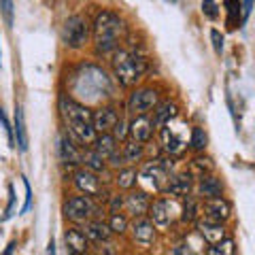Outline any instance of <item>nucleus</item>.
Segmentation results:
<instances>
[{"label": "nucleus", "instance_id": "obj_37", "mask_svg": "<svg viewBox=\"0 0 255 255\" xmlns=\"http://www.w3.org/2000/svg\"><path fill=\"white\" fill-rule=\"evenodd\" d=\"M211 41H213V49L217 55L223 53V34L219 30H211Z\"/></svg>", "mask_w": 255, "mask_h": 255}, {"label": "nucleus", "instance_id": "obj_47", "mask_svg": "<svg viewBox=\"0 0 255 255\" xmlns=\"http://www.w3.org/2000/svg\"><path fill=\"white\" fill-rule=\"evenodd\" d=\"M166 2H170V4H177V2H179V0H166Z\"/></svg>", "mask_w": 255, "mask_h": 255}, {"label": "nucleus", "instance_id": "obj_6", "mask_svg": "<svg viewBox=\"0 0 255 255\" xmlns=\"http://www.w3.org/2000/svg\"><path fill=\"white\" fill-rule=\"evenodd\" d=\"M62 38L66 47L70 49H81L90 38V21L83 15H73L64 21V30H62Z\"/></svg>", "mask_w": 255, "mask_h": 255}, {"label": "nucleus", "instance_id": "obj_45", "mask_svg": "<svg viewBox=\"0 0 255 255\" xmlns=\"http://www.w3.org/2000/svg\"><path fill=\"white\" fill-rule=\"evenodd\" d=\"M170 253H194V249H189L187 245H179L174 249H170Z\"/></svg>", "mask_w": 255, "mask_h": 255}, {"label": "nucleus", "instance_id": "obj_35", "mask_svg": "<svg viewBox=\"0 0 255 255\" xmlns=\"http://www.w3.org/2000/svg\"><path fill=\"white\" fill-rule=\"evenodd\" d=\"M0 11H2L6 26H13V0H0Z\"/></svg>", "mask_w": 255, "mask_h": 255}, {"label": "nucleus", "instance_id": "obj_4", "mask_svg": "<svg viewBox=\"0 0 255 255\" xmlns=\"http://www.w3.org/2000/svg\"><path fill=\"white\" fill-rule=\"evenodd\" d=\"M147 70H149V64L140 55L124 51V49L113 51V73L122 87H134L147 75Z\"/></svg>", "mask_w": 255, "mask_h": 255}, {"label": "nucleus", "instance_id": "obj_27", "mask_svg": "<svg viewBox=\"0 0 255 255\" xmlns=\"http://www.w3.org/2000/svg\"><path fill=\"white\" fill-rule=\"evenodd\" d=\"M124 159H126V164H134V162H140V157H142V142L138 140H130V142H126L124 145Z\"/></svg>", "mask_w": 255, "mask_h": 255}, {"label": "nucleus", "instance_id": "obj_41", "mask_svg": "<svg viewBox=\"0 0 255 255\" xmlns=\"http://www.w3.org/2000/svg\"><path fill=\"white\" fill-rule=\"evenodd\" d=\"M0 126L4 128V132H6V138H9V142H13V128L9 126V119H6L4 115V111L0 109Z\"/></svg>", "mask_w": 255, "mask_h": 255}, {"label": "nucleus", "instance_id": "obj_5", "mask_svg": "<svg viewBox=\"0 0 255 255\" xmlns=\"http://www.w3.org/2000/svg\"><path fill=\"white\" fill-rule=\"evenodd\" d=\"M64 215L73 223H85L90 219H96L100 215L98 204L92 200V196H73L64 204Z\"/></svg>", "mask_w": 255, "mask_h": 255}, {"label": "nucleus", "instance_id": "obj_18", "mask_svg": "<svg viewBox=\"0 0 255 255\" xmlns=\"http://www.w3.org/2000/svg\"><path fill=\"white\" fill-rule=\"evenodd\" d=\"M83 234L87 236V241H92V243H107L113 232H111L109 223L100 221V219H90V221H85V226H83Z\"/></svg>", "mask_w": 255, "mask_h": 255}, {"label": "nucleus", "instance_id": "obj_23", "mask_svg": "<svg viewBox=\"0 0 255 255\" xmlns=\"http://www.w3.org/2000/svg\"><path fill=\"white\" fill-rule=\"evenodd\" d=\"M15 138H17V149L21 153L28 151V134H26V122H23V109H15Z\"/></svg>", "mask_w": 255, "mask_h": 255}, {"label": "nucleus", "instance_id": "obj_15", "mask_svg": "<svg viewBox=\"0 0 255 255\" xmlns=\"http://www.w3.org/2000/svg\"><path fill=\"white\" fill-rule=\"evenodd\" d=\"M153 128H155V126H153V119H149L147 113H145V115H134L130 128H128V132L132 134L134 140H138V142H142V145H145V142L151 140Z\"/></svg>", "mask_w": 255, "mask_h": 255}, {"label": "nucleus", "instance_id": "obj_8", "mask_svg": "<svg viewBox=\"0 0 255 255\" xmlns=\"http://www.w3.org/2000/svg\"><path fill=\"white\" fill-rule=\"evenodd\" d=\"M159 105V94L153 87H138L134 90L130 100H128V111L132 115H145L149 111H153Z\"/></svg>", "mask_w": 255, "mask_h": 255}, {"label": "nucleus", "instance_id": "obj_7", "mask_svg": "<svg viewBox=\"0 0 255 255\" xmlns=\"http://www.w3.org/2000/svg\"><path fill=\"white\" fill-rule=\"evenodd\" d=\"M136 183H140V185L145 187L147 194L149 191H164L166 183H168V170L159 164V159L149 162V164L142 166V170L138 172Z\"/></svg>", "mask_w": 255, "mask_h": 255}, {"label": "nucleus", "instance_id": "obj_3", "mask_svg": "<svg viewBox=\"0 0 255 255\" xmlns=\"http://www.w3.org/2000/svg\"><path fill=\"white\" fill-rule=\"evenodd\" d=\"M94 45L100 55L113 53L126 36V23L113 11H100L94 19Z\"/></svg>", "mask_w": 255, "mask_h": 255}, {"label": "nucleus", "instance_id": "obj_24", "mask_svg": "<svg viewBox=\"0 0 255 255\" xmlns=\"http://www.w3.org/2000/svg\"><path fill=\"white\" fill-rule=\"evenodd\" d=\"M115 136L113 134H100V136H96V140H94V151L98 153L100 157H105V159H109L111 157V153L117 149V145H115Z\"/></svg>", "mask_w": 255, "mask_h": 255}, {"label": "nucleus", "instance_id": "obj_10", "mask_svg": "<svg viewBox=\"0 0 255 255\" xmlns=\"http://www.w3.org/2000/svg\"><path fill=\"white\" fill-rule=\"evenodd\" d=\"M149 219L153 221L155 230H168L172 226V202L157 198L149 204Z\"/></svg>", "mask_w": 255, "mask_h": 255}, {"label": "nucleus", "instance_id": "obj_36", "mask_svg": "<svg viewBox=\"0 0 255 255\" xmlns=\"http://www.w3.org/2000/svg\"><path fill=\"white\" fill-rule=\"evenodd\" d=\"M128 128H130V126H128L126 119L119 117V119H117V124H115V128H113V136H115V140H124V138H126Z\"/></svg>", "mask_w": 255, "mask_h": 255}, {"label": "nucleus", "instance_id": "obj_12", "mask_svg": "<svg viewBox=\"0 0 255 255\" xmlns=\"http://www.w3.org/2000/svg\"><path fill=\"white\" fill-rule=\"evenodd\" d=\"M132 232V241L140 247H149L155 241V226L151 219L136 217V221L132 223V228H128Z\"/></svg>", "mask_w": 255, "mask_h": 255}, {"label": "nucleus", "instance_id": "obj_9", "mask_svg": "<svg viewBox=\"0 0 255 255\" xmlns=\"http://www.w3.org/2000/svg\"><path fill=\"white\" fill-rule=\"evenodd\" d=\"M73 181H75V187L81 191L85 196H92V198H102L105 189H102V183L98 179V172H94L90 168H81L73 174Z\"/></svg>", "mask_w": 255, "mask_h": 255}, {"label": "nucleus", "instance_id": "obj_20", "mask_svg": "<svg viewBox=\"0 0 255 255\" xmlns=\"http://www.w3.org/2000/svg\"><path fill=\"white\" fill-rule=\"evenodd\" d=\"M149 194L145 189L142 191H132L130 196H126V209L130 215H134V217H142L147 211H149Z\"/></svg>", "mask_w": 255, "mask_h": 255}, {"label": "nucleus", "instance_id": "obj_1", "mask_svg": "<svg viewBox=\"0 0 255 255\" xmlns=\"http://www.w3.org/2000/svg\"><path fill=\"white\" fill-rule=\"evenodd\" d=\"M70 92H73L70 98L83 100L87 105V102L109 98L113 87H111L109 77L102 68H98L96 64H81L70 77Z\"/></svg>", "mask_w": 255, "mask_h": 255}, {"label": "nucleus", "instance_id": "obj_38", "mask_svg": "<svg viewBox=\"0 0 255 255\" xmlns=\"http://www.w3.org/2000/svg\"><path fill=\"white\" fill-rule=\"evenodd\" d=\"M226 9L230 13V23L238 17V9H241V2L238 0H226Z\"/></svg>", "mask_w": 255, "mask_h": 255}, {"label": "nucleus", "instance_id": "obj_32", "mask_svg": "<svg viewBox=\"0 0 255 255\" xmlns=\"http://www.w3.org/2000/svg\"><path fill=\"white\" fill-rule=\"evenodd\" d=\"M206 253H211V255H234V253H236V245H234L232 238H228V236H226L223 241L215 243Z\"/></svg>", "mask_w": 255, "mask_h": 255}, {"label": "nucleus", "instance_id": "obj_13", "mask_svg": "<svg viewBox=\"0 0 255 255\" xmlns=\"http://www.w3.org/2000/svg\"><path fill=\"white\" fill-rule=\"evenodd\" d=\"M117 119H119V113L115 107H100V109H96V113H92V122L98 134L113 132Z\"/></svg>", "mask_w": 255, "mask_h": 255}, {"label": "nucleus", "instance_id": "obj_11", "mask_svg": "<svg viewBox=\"0 0 255 255\" xmlns=\"http://www.w3.org/2000/svg\"><path fill=\"white\" fill-rule=\"evenodd\" d=\"M202 211L204 217L211 221H219L223 223L226 219L232 217V204H230L223 196H215V198H206L202 202Z\"/></svg>", "mask_w": 255, "mask_h": 255}, {"label": "nucleus", "instance_id": "obj_21", "mask_svg": "<svg viewBox=\"0 0 255 255\" xmlns=\"http://www.w3.org/2000/svg\"><path fill=\"white\" fill-rule=\"evenodd\" d=\"M60 159L68 166H79L83 164V153L75 147V142L70 140L68 136H62L60 138Z\"/></svg>", "mask_w": 255, "mask_h": 255}, {"label": "nucleus", "instance_id": "obj_25", "mask_svg": "<svg viewBox=\"0 0 255 255\" xmlns=\"http://www.w3.org/2000/svg\"><path fill=\"white\" fill-rule=\"evenodd\" d=\"M174 117H177V107H174L172 102H162V105H157L153 111V126L162 128L166 122H170Z\"/></svg>", "mask_w": 255, "mask_h": 255}, {"label": "nucleus", "instance_id": "obj_26", "mask_svg": "<svg viewBox=\"0 0 255 255\" xmlns=\"http://www.w3.org/2000/svg\"><path fill=\"white\" fill-rule=\"evenodd\" d=\"M215 168V164H213V159L211 157H206V155H198L191 159V164H189V172L191 174H196L198 179L204 177V174H211Z\"/></svg>", "mask_w": 255, "mask_h": 255}, {"label": "nucleus", "instance_id": "obj_34", "mask_svg": "<svg viewBox=\"0 0 255 255\" xmlns=\"http://www.w3.org/2000/svg\"><path fill=\"white\" fill-rule=\"evenodd\" d=\"M202 13L209 19H217L219 17V4L217 0H202Z\"/></svg>", "mask_w": 255, "mask_h": 255}, {"label": "nucleus", "instance_id": "obj_40", "mask_svg": "<svg viewBox=\"0 0 255 255\" xmlns=\"http://www.w3.org/2000/svg\"><path fill=\"white\" fill-rule=\"evenodd\" d=\"M107 162L113 166V168H122V166L126 164V159H124V153H117V149H115L113 153H111V157L107 159Z\"/></svg>", "mask_w": 255, "mask_h": 255}, {"label": "nucleus", "instance_id": "obj_2", "mask_svg": "<svg viewBox=\"0 0 255 255\" xmlns=\"http://www.w3.org/2000/svg\"><path fill=\"white\" fill-rule=\"evenodd\" d=\"M60 113L64 124L68 128V134L73 136L79 145H85V147H92L94 140H96V128L92 122V113L83 102H79L75 98H64L60 100Z\"/></svg>", "mask_w": 255, "mask_h": 255}, {"label": "nucleus", "instance_id": "obj_28", "mask_svg": "<svg viewBox=\"0 0 255 255\" xmlns=\"http://www.w3.org/2000/svg\"><path fill=\"white\" fill-rule=\"evenodd\" d=\"M136 177H138V172L134 168H122L117 172L115 183H117L119 189H132L134 185H136Z\"/></svg>", "mask_w": 255, "mask_h": 255}, {"label": "nucleus", "instance_id": "obj_39", "mask_svg": "<svg viewBox=\"0 0 255 255\" xmlns=\"http://www.w3.org/2000/svg\"><path fill=\"white\" fill-rule=\"evenodd\" d=\"M253 2H255V0H243V2H241V21L249 19V15L253 11Z\"/></svg>", "mask_w": 255, "mask_h": 255}, {"label": "nucleus", "instance_id": "obj_31", "mask_svg": "<svg viewBox=\"0 0 255 255\" xmlns=\"http://www.w3.org/2000/svg\"><path fill=\"white\" fill-rule=\"evenodd\" d=\"M109 228L113 234H126L128 228H130V223H128L126 215H122L119 211H113L111 213V219H109Z\"/></svg>", "mask_w": 255, "mask_h": 255}, {"label": "nucleus", "instance_id": "obj_14", "mask_svg": "<svg viewBox=\"0 0 255 255\" xmlns=\"http://www.w3.org/2000/svg\"><path fill=\"white\" fill-rule=\"evenodd\" d=\"M162 142H164L166 153H170V155H179L187 145L185 136H181V134L172 128V119L162 126Z\"/></svg>", "mask_w": 255, "mask_h": 255}, {"label": "nucleus", "instance_id": "obj_22", "mask_svg": "<svg viewBox=\"0 0 255 255\" xmlns=\"http://www.w3.org/2000/svg\"><path fill=\"white\" fill-rule=\"evenodd\" d=\"M196 189H198V196H200L202 200H206V198L221 196L223 185H221V181L217 177H213V174H204V177H200V183H198Z\"/></svg>", "mask_w": 255, "mask_h": 255}, {"label": "nucleus", "instance_id": "obj_19", "mask_svg": "<svg viewBox=\"0 0 255 255\" xmlns=\"http://www.w3.org/2000/svg\"><path fill=\"white\" fill-rule=\"evenodd\" d=\"M64 243H66V251L73 253V255H81V253L87 251V247H90L87 236L83 234V230H79V228L66 230V234H64Z\"/></svg>", "mask_w": 255, "mask_h": 255}, {"label": "nucleus", "instance_id": "obj_17", "mask_svg": "<svg viewBox=\"0 0 255 255\" xmlns=\"http://www.w3.org/2000/svg\"><path fill=\"white\" fill-rule=\"evenodd\" d=\"M198 232H200V236L204 238L206 245H215V243H219V241H223V238L228 236V230L223 228V223L211 221V219L198 223Z\"/></svg>", "mask_w": 255, "mask_h": 255}, {"label": "nucleus", "instance_id": "obj_16", "mask_svg": "<svg viewBox=\"0 0 255 255\" xmlns=\"http://www.w3.org/2000/svg\"><path fill=\"white\" fill-rule=\"evenodd\" d=\"M194 189V181H191V172H183V174H174L172 179H168L166 183L164 191L168 196H174V198H185L191 194Z\"/></svg>", "mask_w": 255, "mask_h": 255}, {"label": "nucleus", "instance_id": "obj_30", "mask_svg": "<svg viewBox=\"0 0 255 255\" xmlns=\"http://www.w3.org/2000/svg\"><path fill=\"white\" fill-rule=\"evenodd\" d=\"M83 164H85V168H90L94 172H102L107 168V159L105 157H100L96 151H87V153H83Z\"/></svg>", "mask_w": 255, "mask_h": 255}, {"label": "nucleus", "instance_id": "obj_33", "mask_svg": "<svg viewBox=\"0 0 255 255\" xmlns=\"http://www.w3.org/2000/svg\"><path fill=\"white\" fill-rule=\"evenodd\" d=\"M206 142H209V138H206V132L202 130V128H191V136H189V147L194 151H204Z\"/></svg>", "mask_w": 255, "mask_h": 255}, {"label": "nucleus", "instance_id": "obj_29", "mask_svg": "<svg viewBox=\"0 0 255 255\" xmlns=\"http://www.w3.org/2000/svg\"><path fill=\"white\" fill-rule=\"evenodd\" d=\"M198 211H200V204H198L196 198L185 196V204H183V211H181V219L185 223H191L198 219Z\"/></svg>", "mask_w": 255, "mask_h": 255}, {"label": "nucleus", "instance_id": "obj_46", "mask_svg": "<svg viewBox=\"0 0 255 255\" xmlns=\"http://www.w3.org/2000/svg\"><path fill=\"white\" fill-rule=\"evenodd\" d=\"M13 247H15V243H11L9 247H6V251H4V253H13Z\"/></svg>", "mask_w": 255, "mask_h": 255}, {"label": "nucleus", "instance_id": "obj_44", "mask_svg": "<svg viewBox=\"0 0 255 255\" xmlns=\"http://www.w3.org/2000/svg\"><path fill=\"white\" fill-rule=\"evenodd\" d=\"M11 200H9V206H6V215H4V219H9L11 217V213H13V206H15V194H13V187H11Z\"/></svg>", "mask_w": 255, "mask_h": 255}, {"label": "nucleus", "instance_id": "obj_43", "mask_svg": "<svg viewBox=\"0 0 255 255\" xmlns=\"http://www.w3.org/2000/svg\"><path fill=\"white\" fill-rule=\"evenodd\" d=\"M126 204V198H122V196H113L111 198V213L113 211H122V206Z\"/></svg>", "mask_w": 255, "mask_h": 255}, {"label": "nucleus", "instance_id": "obj_42", "mask_svg": "<svg viewBox=\"0 0 255 255\" xmlns=\"http://www.w3.org/2000/svg\"><path fill=\"white\" fill-rule=\"evenodd\" d=\"M23 187H26V204H23L21 213H28L30 206H32V189H30V183H28L26 179H23Z\"/></svg>", "mask_w": 255, "mask_h": 255}]
</instances>
